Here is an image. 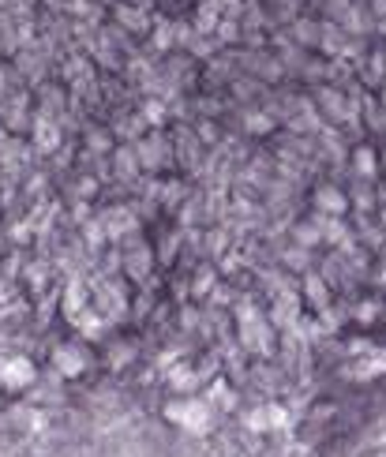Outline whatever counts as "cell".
<instances>
[{
  "instance_id": "cell-2",
  "label": "cell",
  "mask_w": 386,
  "mask_h": 457,
  "mask_svg": "<svg viewBox=\"0 0 386 457\" xmlns=\"http://www.w3.org/2000/svg\"><path fill=\"white\" fill-rule=\"evenodd\" d=\"M34 378V368L26 360H0V383H4L8 390H19Z\"/></svg>"
},
{
  "instance_id": "cell-1",
  "label": "cell",
  "mask_w": 386,
  "mask_h": 457,
  "mask_svg": "<svg viewBox=\"0 0 386 457\" xmlns=\"http://www.w3.org/2000/svg\"><path fill=\"white\" fill-rule=\"evenodd\" d=\"M169 420H177L184 431H206L210 424V409L203 401H180V405H169L165 409Z\"/></svg>"
},
{
  "instance_id": "cell-4",
  "label": "cell",
  "mask_w": 386,
  "mask_h": 457,
  "mask_svg": "<svg viewBox=\"0 0 386 457\" xmlns=\"http://www.w3.org/2000/svg\"><path fill=\"white\" fill-rule=\"evenodd\" d=\"M282 424H285V412L282 409H263V412L251 416V427H255V431H274V427H282Z\"/></svg>"
},
{
  "instance_id": "cell-5",
  "label": "cell",
  "mask_w": 386,
  "mask_h": 457,
  "mask_svg": "<svg viewBox=\"0 0 386 457\" xmlns=\"http://www.w3.org/2000/svg\"><path fill=\"white\" fill-rule=\"evenodd\" d=\"M319 203H323V206H330V210H341V195L338 191H323V195H319Z\"/></svg>"
},
{
  "instance_id": "cell-3",
  "label": "cell",
  "mask_w": 386,
  "mask_h": 457,
  "mask_svg": "<svg viewBox=\"0 0 386 457\" xmlns=\"http://www.w3.org/2000/svg\"><path fill=\"white\" fill-rule=\"evenodd\" d=\"M83 363H87L83 352H75V349H57V368H60L64 375H79V371H83Z\"/></svg>"
}]
</instances>
